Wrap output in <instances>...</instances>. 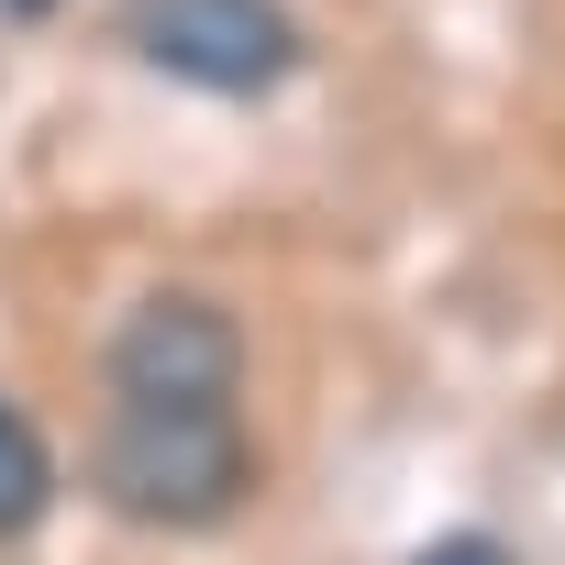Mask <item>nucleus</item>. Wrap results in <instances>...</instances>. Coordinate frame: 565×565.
I'll list each match as a JSON object with an SVG mask.
<instances>
[{
    "label": "nucleus",
    "mask_w": 565,
    "mask_h": 565,
    "mask_svg": "<svg viewBox=\"0 0 565 565\" xmlns=\"http://www.w3.org/2000/svg\"><path fill=\"white\" fill-rule=\"evenodd\" d=\"M244 488H255V444H244L233 399H211V411H134L122 399L100 433V499L145 532H200Z\"/></svg>",
    "instance_id": "f257e3e1"
},
{
    "label": "nucleus",
    "mask_w": 565,
    "mask_h": 565,
    "mask_svg": "<svg viewBox=\"0 0 565 565\" xmlns=\"http://www.w3.org/2000/svg\"><path fill=\"white\" fill-rule=\"evenodd\" d=\"M134 56L211 89V100H255L300 67V23L277 0H134Z\"/></svg>",
    "instance_id": "f03ea898"
},
{
    "label": "nucleus",
    "mask_w": 565,
    "mask_h": 565,
    "mask_svg": "<svg viewBox=\"0 0 565 565\" xmlns=\"http://www.w3.org/2000/svg\"><path fill=\"white\" fill-rule=\"evenodd\" d=\"M111 388H122L134 411H211V399H233V388H244V333H233V311H211V300H189V289L145 300V311L111 333Z\"/></svg>",
    "instance_id": "7ed1b4c3"
},
{
    "label": "nucleus",
    "mask_w": 565,
    "mask_h": 565,
    "mask_svg": "<svg viewBox=\"0 0 565 565\" xmlns=\"http://www.w3.org/2000/svg\"><path fill=\"white\" fill-rule=\"evenodd\" d=\"M45 499H56V455H45V433L0 399V543L12 532H34L45 521Z\"/></svg>",
    "instance_id": "20e7f679"
},
{
    "label": "nucleus",
    "mask_w": 565,
    "mask_h": 565,
    "mask_svg": "<svg viewBox=\"0 0 565 565\" xmlns=\"http://www.w3.org/2000/svg\"><path fill=\"white\" fill-rule=\"evenodd\" d=\"M411 565H510V543H499V532H444V543H422Z\"/></svg>",
    "instance_id": "39448f33"
},
{
    "label": "nucleus",
    "mask_w": 565,
    "mask_h": 565,
    "mask_svg": "<svg viewBox=\"0 0 565 565\" xmlns=\"http://www.w3.org/2000/svg\"><path fill=\"white\" fill-rule=\"evenodd\" d=\"M0 12H12V23H45V12H56V0H0Z\"/></svg>",
    "instance_id": "423d86ee"
}]
</instances>
